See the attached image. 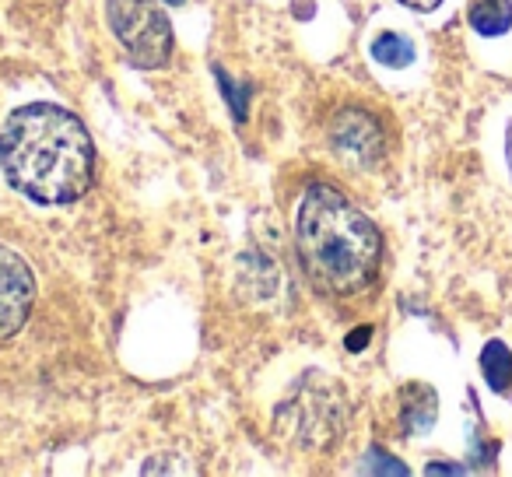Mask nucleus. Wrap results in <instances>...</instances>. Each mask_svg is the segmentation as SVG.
Wrapping results in <instances>:
<instances>
[{"instance_id":"1","label":"nucleus","mask_w":512,"mask_h":477,"mask_svg":"<svg viewBox=\"0 0 512 477\" xmlns=\"http://www.w3.org/2000/svg\"><path fill=\"white\" fill-rule=\"evenodd\" d=\"M0 169L36 204H74L92 190L95 179L92 134L71 109L29 102L0 130Z\"/></svg>"},{"instance_id":"2","label":"nucleus","mask_w":512,"mask_h":477,"mask_svg":"<svg viewBox=\"0 0 512 477\" xmlns=\"http://www.w3.org/2000/svg\"><path fill=\"white\" fill-rule=\"evenodd\" d=\"M295 246L306 281L327 299H355L376 281L383 235L337 186L313 183L295 214Z\"/></svg>"},{"instance_id":"3","label":"nucleus","mask_w":512,"mask_h":477,"mask_svg":"<svg viewBox=\"0 0 512 477\" xmlns=\"http://www.w3.org/2000/svg\"><path fill=\"white\" fill-rule=\"evenodd\" d=\"M106 18L134 67L162 71L172 60V25L158 0H106Z\"/></svg>"},{"instance_id":"4","label":"nucleus","mask_w":512,"mask_h":477,"mask_svg":"<svg viewBox=\"0 0 512 477\" xmlns=\"http://www.w3.org/2000/svg\"><path fill=\"white\" fill-rule=\"evenodd\" d=\"M36 306V274L29 260L0 243V341L15 337Z\"/></svg>"},{"instance_id":"5","label":"nucleus","mask_w":512,"mask_h":477,"mask_svg":"<svg viewBox=\"0 0 512 477\" xmlns=\"http://www.w3.org/2000/svg\"><path fill=\"white\" fill-rule=\"evenodd\" d=\"M330 144H334L337 155L355 165H376L386 151L383 127L369 113H362V109H344V113L334 116Z\"/></svg>"},{"instance_id":"6","label":"nucleus","mask_w":512,"mask_h":477,"mask_svg":"<svg viewBox=\"0 0 512 477\" xmlns=\"http://www.w3.org/2000/svg\"><path fill=\"white\" fill-rule=\"evenodd\" d=\"M435 390L425 383H407L400 390V425H404V435H425L428 428L435 425Z\"/></svg>"},{"instance_id":"7","label":"nucleus","mask_w":512,"mask_h":477,"mask_svg":"<svg viewBox=\"0 0 512 477\" xmlns=\"http://www.w3.org/2000/svg\"><path fill=\"white\" fill-rule=\"evenodd\" d=\"M481 372H484V383H488L491 390L512 400V351L505 348L502 341H488V344H484Z\"/></svg>"},{"instance_id":"8","label":"nucleus","mask_w":512,"mask_h":477,"mask_svg":"<svg viewBox=\"0 0 512 477\" xmlns=\"http://www.w3.org/2000/svg\"><path fill=\"white\" fill-rule=\"evenodd\" d=\"M470 25L481 36H505L512 29V0H474Z\"/></svg>"},{"instance_id":"9","label":"nucleus","mask_w":512,"mask_h":477,"mask_svg":"<svg viewBox=\"0 0 512 477\" xmlns=\"http://www.w3.org/2000/svg\"><path fill=\"white\" fill-rule=\"evenodd\" d=\"M372 57H376V64L400 71V67L414 64V43L407 36H397V32H383V36L372 43Z\"/></svg>"},{"instance_id":"10","label":"nucleus","mask_w":512,"mask_h":477,"mask_svg":"<svg viewBox=\"0 0 512 477\" xmlns=\"http://www.w3.org/2000/svg\"><path fill=\"white\" fill-rule=\"evenodd\" d=\"M365 460H369V463H362L365 474H407L404 463H397L390 453H383V449H379V446H372Z\"/></svg>"},{"instance_id":"11","label":"nucleus","mask_w":512,"mask_h":477,"mask_svg":"<svg viewBox=\"0 0 512 477\" xmlns=\"http://www.w3.org/2000/svg\"><path fill=\"white\" fill-rule=\"evenodd\" d=\"M214 74H218L221 88L228 92V102H232V109H235V120H242V116H246V102H242V95L249 92V85H246V88H235V85H232V78H228V74L221 71V67H218Z\"/></svg>"},{"instance_id":"12","label":"nucleus","mask_w":512,"mask_h":477,"mask_svg":"<svg viewBox=\"0 0 512 477\" xmlns=\"http://www.w3.org/2000/svg\"><path fill=\"white\" fill-rule=\"evenodd\" d=\"M404 8H411V11H435L442 4V0H400Z\"/></svg>"},{"instance_id":"13","label":"nucleus","mask_w":512,"mask_h":477,"mask_svg":"<svg viewBox=\"0 0 512 477\" xmlns=\"http://www.w3.org/2000/svg\"><path fill=\"white\" fill-rule=\"evenodd\" d=\"M428 474H463V467H446V463H428Z\"/></svg>"},{"instance_id":"14","label":"nucleus","mask_w":512,"mask_h":477,"mask_svg":"<svg viewBox=\"0 0 512 477\" xmlns=\"http://www.w3.org/2000/svg\"><path fill=\"white\" fill-rule=\"evenodd\" d=\"M365 341H369V330H358V334H351V337H348V348H351V351H362L358 344H365Z\"/></svg>"},{"instance_id":"15","label":"nucleus","mask_w":512,"mask_h":477,"mask_svg":"<svg viewBox=\"0 0 512 477\" xmlns=\"http://www.w3.org/2000/svg\"><path fill=\"white\" fill-rule=\"evenodd\" d=\"M505 158H509V172H512V127H509V134H505Z\"/></svg>"},{"instance_id":"16","label":"nucleus","mask_w":512,"mask_h":477,"mask_svg":"<svg viewBox=\"0 0 512 477\" xmlns=\"http://www.w3.org/2000/svg\"><path fill=\"white\" fill-rule=\"evenodd\" d=\"M165 4H172V8H179V4H186V0H165Z\"/></svg>"}]
</instances>
